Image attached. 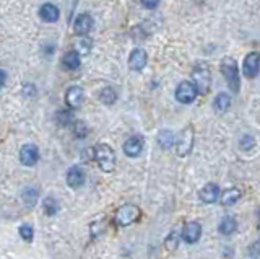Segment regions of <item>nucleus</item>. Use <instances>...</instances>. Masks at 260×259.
Segmentation results:
<instances>
[{
    "label": "nucleus",
    "mask_w": 260,
    "mask_h": 259,
    "mask_svg": "<svg viewBox=\"0 0 260 259\" xmlns=\"http://www.w3.org/2000/svg\"><path fill=\"white\" fill-rule=\"evenodd\" d=\"M93 158L96 160L98 166H100L104 173L114 171L117 158H116V152L112 150V147H109L108 144H98L93 148Z\"/></svg>",
    "instance_id": "1"
},
{
    "label": "nucleus",
    "mask_w": 260,
    "mask_h": 259,
    "mask_svg": "<svg viewBox=\"0 0 260 259\" xmlns=\"http://www.w3.org/2000/svg\"><path fill=\"white\" fill-rule=\"evenodd\" d=\"M221 74H223L224 80L228 83V87L231 88L232 93H239L240 87V77H239V69L238 62L232 59V57H223L221 61Z\"/></svg>",
    "instance_id": "2"
},
{
    "label": "nucleus",
    "mask_w": 260,
    "mask_h": 259,
    "mask_svg": "<svg viewBox=\"0 0 260 259\" xmlns=\"http://www.w3.org/2000/svg\"><path fill=\"white\" fill-rule=\"evenodd\" d=\"M192 83L197 88L198 95H206L208 90L212 85V74H210V67L206 66L205 62H198L195 64V67L192 70Z\"/></svg>",
    "instance_id": "3"
},
{
    "label": "nucleus",
    "mask_w": 260,
    "mask_h": 259,
    "mask_svg": "<svg viewBox=\"0 0 260 259\" xmlns=\"http://www.w3.org/2000/svg\"><path fill=\"white\" fill-rule=\"evenodd\" d=\"M142 217V212L136 205L134 204H124L116 210L114 222L117 226H130L135 222H138Z\"/></svg>",
    "instance_id": "4"
},
{
    "label": "nucleus",
    "mask_w": 260,
    "mask_h": 259,
    "mask_svg": "<svg viewBox=\"0 0 260 259\" xmlns=\"http://www.w3.org/2000/svg\"><path fill=\"white\" fill-rule=\"evenodd\" d=\"M192 145H194V129L188 126L179 134L178 140H176V153L179 157H187L192 150Z\"/></svg>",
    "instance_id": "5"
},
{
    "label": "nucleus",
    "mask_w": 260,
    "mask_h": 259,
    "mask_svg": "<svg viewBox=\"0 0 260 259\" xmlns=\"http://www.w3.org/2000/svg\"><path fill=\"white\" fill-rule=\"evenodd\" d=\"M197 95H198L197 88L188 80L180 82L178 85V90H176V100L182 103V105H190V103H194L195 98H197Z\"/></svg>",
    "instance_id": "6"
},
{
    "label": "nucleus",
    "mask_w": 260,
    "mask_h": 259,
    "mask_svg": "<svg viewBox=\"0 0 260 259\" xmlns=\"http://www.w3.org/2000/svg\"><path fill=\"white\" fill-rule=\"evenodd\" d=\"M39 161V148L34 144H24L20 148V163L23 166H34Z\"/></svg>",
    "instance_id": "7"
},
{
    "label": "nucleus",
    "mask_w": 260,
    "mask_h": 259,
    "mask_svg": "<svg viewBox=\"0 0 260 259\" xmlns=\"http://www.w3.org/2000/svg\"><path fill=\"white\" fill-rule=\"evenodd\" d=\"M143 145H145V142H143L142 135H132V137H128L126 142H124L122 148H124V153H126L127 157L135 158L143 152Z\"/></svg>",
    "instance_id": "8"
},
{
    "label": "nucleus",
    "mask_w": 260,
    "mask_h": 259,
    "mask_svg": "<svg viewBox=\"0 0 260 259\" xmlns=\"http://www.w3.org/2000/svg\"><path fill=\"white\" fill-rule=\"evenodd\" d=\"M93 30V18L90 14H80L74 20V33L76 36H86Z\"/></svg>",
    "instance_id": "9"
},
{
    "label": "nucleus",
    "mask_w": 260,
    "mask_h": 259,
    "mask_svg": "<svg viewBox=\"0 0 260 259\" xmlns=\"http://www.w3.org/2000/svg\"><path fill=\"white\" fill-rule=\"evenodd\" d=\"M65 181H67V186L72 187V189H78L82 187L84 183V171L82 166L74 165L67 170V174H65Z\"/></svg>",
    "instance_id": "10"
},
{
    "label": "nucleus",
    "mask_w": 260,
    "mask_h": 259,
    "mask_svg": "<svg viewBox=\"0 0 260 259\" xmlns=\"http://www.w3.org/2000/svg\"><path fill=\"white\" fill-rule=\"evenodd\" d=\"M180 236L188 244L197 243L200 239V236H202V225L198 222H188V223H186L184 228H182Z\"/></svg>",
    "instance_id": "11"
},
{
    "label": "nucleus",
    "mask_w": 260,
    "mask_h": 259,
    "mask_svg": "<svg viewBox=\"0 0 260 259\" xmlns=\"http://www.w3.org/2000/svg\"><path fill=\"white\" fill-rule=\"evenodd\" d=\"M260 72V54L258 53H249L244 59V66H242V74L246 77H256Z\"/></svg>",
    "instance_id": "12"
},
{
    "label": "nucleus",
    "mask_w": 260,
    "mask_h": 259,
    "mask_svg": "<svg viewBox=\"0 0 260 259\" xmlns=\"http://www.w3.org/2000/svg\"><path fill=\"white\" fill-rule=\"evenodd\" d=\"M146 62H148V56L145 53V49H134L132 53H130V57H128V67L135 70V72H140L146 67Z\"/></svg>",
    "instance_id": "13"
},
{
    "label": "nucleus",
    "mask_w": 260,
    "mask_h": 259,
    "mask_svg": "<svg viewBox=\"0 0 260 259\" xmlns=\"http://www.w3.org/2000/svg\"><path fill=\"white\" fill-rule=\"evenodd\" d=\"M83 100H84V93H83L82 87L74 85V87H70L67 90V93H65V103H67V106L72 108V109L80 108Z\"/></svg>",
    "instance_id": "14"
},
{
    "label": "nucleus",
    "mask_w": 260,
    "mask_h": 259,
    "mask_svg": "<svg viewBox=\"0 0 260 259\" xmlns=\"http://www.w3.org/2000/svg\"><path fill=\"white\" fill-rule=\"evenodd\" d=\"M58 17H60V10H58L57 5L50 2L42 4L41 9H39V18L46 23H56L58 20Z\"/></svg>",
    "instance_id": "15"
},
{
    "label": "nucleus",
    "mask_w": 260,
    "mask_h": 259,
    "mask_svg": "<svg viewBox=\"0 0 260 259\" xmlns=\"http://www.w3.org/2000/svg\"><path fill=\"white\" fill-rule=\"evenodd\" d=\"M22 200L28 209L36 207V204L39 202V187L38 186H26L22 191Z\"/></svg>",
    "instance_id": "16"
},
{
    "label": "nucleus",
    "mask_w": 260,
    "mask_h": 259,
    "mask_svg": "<svg viewBox=\"0 0 260 259\" xmlns=\"http://www.w3.org/2000/svg\"><path fill=\"white\" fill-rule=\"evenodd\" d=\"M62 66L67 70H76L82 66V57L76 49H70L62 57Z\"/></svg>",
    "instance_id": "17"
},
{
    "label": "nucleus",
    "mask_w": 260,
    "mask_h": 259,
    "mask_svg": "<svg viewBox=\"0 0 260 259\" xmlns=\"http://www.w3.org/2000/svg\"><path fill=\"white\" fill-rule=\"evenodd\" d=\"M220 197V187L214 183H208L202 187L200 191V199L204 200L205 204H214Z\"/></svg>",
    "instance_id": "18"
},
{
    "label": "nucleus",
    "mask_w": 260,
    "mask_h": 259,
    "mask_svg": "<svg viewBox=\"0 0 260 259\" xmlns=\"http://www.w3.org/2000/svg\"><path fill=\"white\" fill-rule=\"evenodd\" d=\"M242 196L238 187H231V189H226L223 194H221V204L223 205H234Z\"/></svg>",
    "instance_id": "19"
},
{
    "label": "nucleus",
    "mask_w": 260,
    "mask_h": 259,
    "mask_svg": "<svg viewBox=\"0 0 260 259\" xmlns=\"http://www.w3.org/2000/svg\"><path fill=\"white\" fill-rule=\"evenodd\" d=\"M236 230H238V222L234 217H224L220 222L218 231L221 233V235H232Z\"/></svg>",
    "instance_id": "20"
},
{
    "label": "nucleus",
    "mask_w": 260,
    "mask_h": 259,
    "mask_svg": "<svg viewBox=\"0 0 260 259\" xmlns=\"http://www.w3.org/2000/svg\"><path fill=\"white\" fill-rule=\"evenodd\" d=\"M42 210L48 217H54L58 213V202L56 197L48 196L42 199Z\"/></svg>",
    "instance_id": "21"
},
{
    "label": "nucleus",
    "mask_w": 260,
    "mask_h": 259,
    "mask_svg": "<svg viewBox=\"0 0 260 259\" xmlns=\"http://www.w3.org/2000/svg\"><path fill=\"white\" fill-rule=\"evenodd\" d=\"M158 144L161 148H164V150H169L174 144H176V137L174 134L171 131H168V129H164V131H160L158 134Z\"/></svg>",
    "instance_id": "22"
},
{
    "label": "nucleus",
    "mask_w": 260,
    "mask_h": 259,
    "mask_svg": "<svg viewBox=\"0 0 260 259\" xmlns=\"http://www.w3.org/2000/svg\"><path fill=\"white\" fill-rule=\"evenodd\" d=\"M213 106H214V109H216V111H218L220 114L226 113L228 109H230V106H231V98H230V95H226V93L216 95V98H214Z\"/></svg>",
    "instance_id": "23"
},
{
    "label": "nucleus",
    "mask_w": 260,
    "mask_h": 259,
    "mask_svg": "<svg viewBox=\"0 0 260 259\" xmlns=\"http://www.w3.org/2000/svg\"><path fill=\"white\" fill-rule=\"evenodd\" d=\"M100 100L102 105H114V103L117 101V92L112 88V87H104L101 92H100Z\"/></svg>",
    "instance_id": "24"
},
{
    "label": "nucleus",
    "mask_w": 260,
    "mask_h": 259,
    "mask_svg": "<svg viewBox=\"0 0 260 259\" xmlns=\"http://www.w3.org/2000/svg\"><path fill=\"white\" fill-rule=\"evenodd\" d=\"M56 122L60 127H68L74 124V113L72 111H65V109H60L56 114Z\"/></svg>",
    "instance_id": "25"
},
{
    "label": "nucleus",
    "mask_w": 260,
    "mask_h": 259,
    "mask_svg": "<svg viewBox=\"0 0 260 259\" xmlns=\"http://www.w3.org/2000/svg\"><path fill=\"white\" fill-rule=\"evenodd\" d=\"M18 235L22 236L23 241L31 243L32 239H34V228H32V225L30 223H23L18 226Z\"/></svg>",
    "instance_id": "26"
},
{
    "label": "nucleus",
    "mask_w": 260,
    "mask_h": 259,
    "mask_svg": "<svg viewBox=\"0 0 260 259\" xmlns=\"http://www.w3.org/2000/svg\"><path fill=\"white\" fill-rule=\"evenodd\" d=\"M72 131H74V135L76 139H84L88 135V126L83 121H74Z\"/></svg>",
    "instance_id": "27"
},
{
    "label": "nucleus",
    "mask_w": 260,
    "mask_h": 259,
    "mask_svg": "<svg viewBox=\"0 0 260 259\" xmlns=\"http://www.w3.org/2000/svg\"><path fill=\"white\" fill-rule=\"evenodd\" d=\"M104 228H106V223H104V222H93V223L90 225V231H91V236H93V238H96V236L102 235Z\"/></svg>",
    "instance_id": "28"
},
{
    "label": "nucleus",
    "mask_w": 260,
    "mask_h": 259,
    "mask_svg": "<svg viewBox=\"0 0 260 259\" xmlns=\"http://www.w3.org/2000/svg\"><path fill=\"white\" fill-rule=\"evenodd\" d=\"M82 38V41L80 43H76V51L78 53H82V54H86V53H90V48H91V41L88 40L86 36H80Z\"/></svg>",
    "instance_id": "29"
},
{
    "label": "nucleus",
    "mask_w": 260,
    "mask_h": 259,
    "mask_svg": "<svg viewBox=\"0 0 260 259\" xmlns=\"http://www.w3.org/2000/svg\"><path fill=\"white\" fill-rule=\"evenodd\" d=\"M164 244L168 246L169 249H176V248H178V246H179V233L172 231L171 235H169V236L166 238Z\"/></svg>",
    "instance_id": "30"
},
{
    "label": "nucleus",
    "mask_w": 260,
    "mask_h": 259,
    "mask_svg": "<svg viewBox=\"0 0 260 259\" xmlns=\"http://www.w3.org/2000/svg\"><path fill=\"white\" fill-rule=\"evenodd\" d=\"M239 145H240V148H242V150L249 152V150H252V148H254V145H256V140H254L252 135H244V137L240 139V144Z\"/></svg>",
    "instance_id": "31"
},
{
    "label": "nucleus",
    "mask_w": 260,
    "mask_h": 259,
    "mask_svg": "<svg viewBox=\"0 0 260 259\" xmlns=\"http://www.w3.org/2000/svg\"><path fill=\"white\" fill-rule=\"evenodd\" d=\"M140 2H142V5H143V7H145V9H150V10H152V9H156V7H158L161 0H140Z\"/></svg>",
    "instance_id": "32"
},
{
    "label": "nucleus",
    "mask_w": 260,
    "mask_h": 259,
    "mask_svg": "<svg viewBox=\"0 0 260 259\" xmlns=\"http://www.w3.org/2000/svg\"><path fill=\"white\" fill-rule=\"evenodd\" d=\"M23 95L24 96H30V98H34V96H36V88H34V85H24L23 87Z\"/></svg>",
    "instance_id": "33"
},
{
    "label": "nucleus",
    "mask_w": 260,
    "mask_h": 259,
    "mask_svg": "<svg viewBox=\"0 0 260 259\" xmlns=\"http://www.w3.org/2000/svg\"><path fill=\"white\" fill-rule=\"evenodd\" d=\"M5 82H6V72L5 70L0 69V88H2L5 85Z\"/></svg>",
    "instance_id": "34"
},
{
    "label": "nucleus",
    "mask_w": 260,
    "mask_h": 259,
    "mask_svg": "<svg viewBox=\"0 0 260 259\" xmlns=\"http://www.w3.org/2000/svg\"><path fill=\"white\" fill-rule=\"evenodd\" d=\"M258 220H260V210H258Z\"/></svg>",
    "instance_id": "35"
}]
</instances>
